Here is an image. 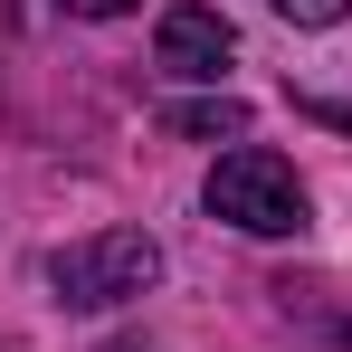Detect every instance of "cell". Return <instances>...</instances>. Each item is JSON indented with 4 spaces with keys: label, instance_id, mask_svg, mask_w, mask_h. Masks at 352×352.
Instances as JSON below:
<instances>
[{
    "label": "cell",
    "instance_id": "obj_1",
    "mask_svg": "<svg viewBox=\"0 0 352 352\" xmlns=\"http://www.w3.org/2000/svg\"><path fill=\"white\" fill-rule=\"evenodd\" d=\"M153 276H162V248L143 229H96V238H76V248L48 257V295H58L67 314L133 305V295H153Z\"/></svg>",
    "mask_w": 352,
    "mask_h": 352
},
{
    "label": "cell",
    "instance_id": "obj_2",
    "mask_svg": "<svg viewBox=\"0 0 352 352\" xmlns=\"http://www.w3.org/2000/svg\"><path fill=\"white\" fill-rule=\"evenodd\" d=\"M210 219H229V229H248V238H295L305 229V181H295V162L267 153V143L219 153V172H210Z\"/></svg>",
    "mask_w": 352,
    "mask_h": 352
},
{
    "label": "cell",
    "instance_id": "obj_3",
    "mask_svg": "<svg viewBox=\"0 0 352 352\" xmlns=\"http://www.w3.org/2000/svg\"><path fill=\"white\" fill-rule=\"evenodd\" d=\"M153 58H162V76H190V86H219V67L238 58V38H229V19H219V10L181 0V10H162V29H153Z\"/></svg>",
    "mask_w": 352,
    "mask_h": 352
},
{
    "label": "cell",
    "instance_id": "obj_4",
    "mask_svg": "<svg viewBox=\"0 0 352 352\" xmlns=\"http://www.w3.org/2000/svg\"><path fill=\"white\" fill-rule=\"evenodd\" d=\"M162 133H181V143H238L248 105L238 96H190V105H162Z\"/></svg>",
    "mask_w": 352,
    "mask_h": 352
},
{
    "label": "cell",
    "instance_id": "obj_5",
    "mask_svg": "<svg viewBox=\"0 0 352 352\" xmlns=\"http://www.w3.org/2000/svg\"><path fill=\"white\" fill-rule=\"evenodd\" d=\"M267 10H276V19H295V29H333L352 0H267Z\"/></svg>",
    "mask_w": 352,
    "mask_h": 352
},
{
    "label": "cell",
    "instance_id": "obj_6",
    "mask_svg": "<svg viewBox=\"0 0 352 352\" xmlns=\"http://www.w3.org/2000/svg\"><path fill=\"white\" fill-rule=\"evenodd\" d=\"M58 10H76V19H124L133 0H58Z\"/></svg>",
    "mask_w": 352,
    "mask_h": 352
},
{
    "label": "cell",
    "instance_id": "obj_7",
    "mask_svg": "<svg viewBox=\"0 0 352 352\" xmlns=\"http://www.w3.org/2000/svg\"><path fill=\"white\" fill-rule=\"evenodd\" d=\"M105 352H143V343H105Z\"/></svg>",
    "mask_w": 352,
    "mask_h": 352
}]
</instances>
